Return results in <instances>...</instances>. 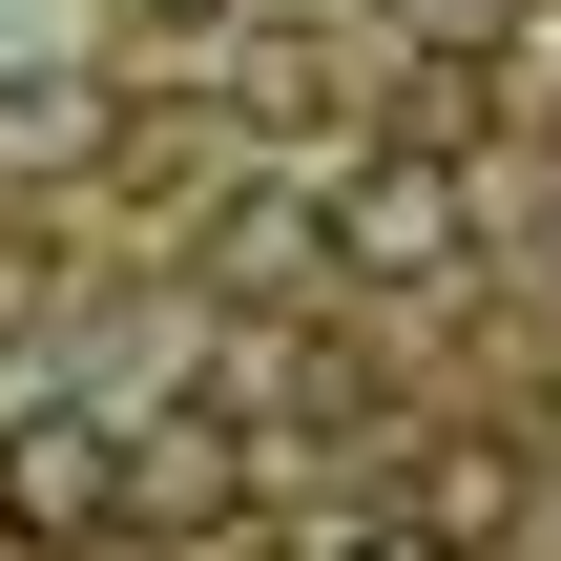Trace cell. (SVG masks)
<instances>
[{"mask_svg":"<svg viewBox=\"0 0 561 561\" xmlns=\"http://www.w3.org/2000/svg\"><path fill=\"white\" fill-rule=\"evenodd\" d=\"M458 229H479V208H458V167H437V146H375V167H333V208H312V250H333V271H375V291H437V271H458Z\"/></svg>","mask_w":561,"mask_h":561,"instance_id":"cell-1","label":"cell"},{"mask_svg":"<svg viewBox=\"0 0 561 561\" xmlns=\"http://www.w3.org/2000/svg\"><path fill=\"white\" fill-rule=\"evenodd\" d=\"M0 520H21V541H104V520H146L125 416H21V437H0Z\"/></svg>","mask_w":561,"mask_h":561,"instance_id":"cell-2","label":"cell"},{"mask_svg":"<svg viewBox=\"0 0 561 561\" xmlns=\"http://www.w3.org/2000/svg\"><path fill=\"white\" fill-rule=\"evenodd\" d=\"M333 561H458V541H333Z\"/></svg>","mask_w":561,"mask_h":561,"instance_id":"cell-3","label":"cell"},{"mask_svg":"<svg viewBox=\"0 0 561 561\" xmlns=\"http://www.w3.org/2000/svg\"><path fill=\"white\" fill-rule=\"evenodd\" d=\"M167 21H229V0H167Z\"/></svg>","mask_w":561,"mask_h":561,"instance_id":"cell-4","label":"cell"}]
</instances>
